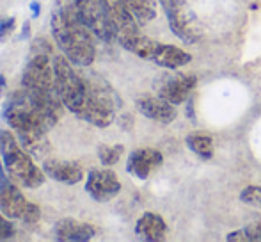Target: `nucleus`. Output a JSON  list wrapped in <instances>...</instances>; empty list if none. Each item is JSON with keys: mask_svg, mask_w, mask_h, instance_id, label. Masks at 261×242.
I'll use <instances>...</instances> for the list:
<instances>
[{"mask_svg": "<svg viewBox=\"0 0 261 242\" xmlns=\"http://www.w3.org/2000/svg\"><path fill=\"white\" fill-rule=\"evenodd\" d=\"M54 71H55V84H57V93L61 96L64 107L69 112L76 114L84 105L87 96V82L84 73H79L73 68V62L62 54V56H52Z\"/></svg>", "mask_w": 261, "mask_h": 242, "instance_id": "obj_5", "label": "nucleus"}, {"mask_svg": "<svg viewBox=\"0 0 261 242\" xmlns=\"http://www.w3.org/2000/svg\"><path fill=\"white\" fill-rule=\"evenodd\" d=\"M52 36L61 52L79 68H87L96 57L94 34L79 20L75 0H57L52 11Z\"/></svg>", "mask_w": 261, "mask_h": 242, "instance_id": "obj_1", "label": "nucleus"}, {"mask_svg": "<svg viewBox=\"0 0 261 242\" xmlns=\"http://www.w3.org/2000/svg\"><path fill=\"white\" fill-rule=\"evenodd\" d=\"M240 200L252 207H261V185L245 187L240 192Z\"/></svg>", "mask_w": 261, "mask_h": 242, "instance_id": "obj_22", "label": "nucleus"}, {"mask_svg": "<svg viewBox=\"0 0 261 242\" xmlns=\"http://www.w3.org/2000/svg\"><path fill=\"white\" fill-rule=\"evenodd\" d=\"M86 192L98 203H105L121 192V182L110 170H91L86 178Z\"/></svg>", "mask_w": 261, "mask_h": 242, "instance_id": "obj_11", "label": "nucleus"}, {"mask_svg": "<svg viewBox=\"0 0 261 242\" xmlns=\"http://www.w3.org/2000/svg\"><path fill=\"white\" fill-rule=\"evenodd\" d=\"M14 237V226L7 215L0 212V240H9Z\"/></svg>", "mask_w": 261, "mask_h": 242, "instance_id": "obj_23", "label": "nucleus"}, {"mask_svg": "<svg viewBox=\"0 0 261 242\" xmlns=\"http://www.w3.org/2000/svg\"><path fill=\"white\" fill-rule=\"evenodd\" d=\"M126 2L139 23H148L156 16L155 0H126Z\"/></svg>", "mask_w": 261, "mask_h": 242, "instance_id": "obj_19", "label": "nucleus"}, {"mask_svg": "<svg viewBox=\"0 0 261 242\" xmlns=\"http://www.w3.org/2000/svg\"><path fill=\"white\" fill-rule=\"evenodd\" d=\"M227 240L233 242H261V221L251 223L245 228L237 230V232H231L227 235Z\"/></svg>", "mask_w": 261, "mask_h": 242, "instance_id": "obj_20", "label": "nucleus"}, {"mask_svg": "<svg viewBox=\"0 0 261 242\" xmlns=\"http://www.w3.org/2000/svg\"><path fill=\"white\" fill-rule=\"evenodd\" d=\"M54 54L32 52L21 73V87L41 94H59L54 71Z\"/></svg>", "mask_w": 261, "mask_h": 242, "instance_id": "obj_8", "label": "nucleus"}, {"mask_svg": "<svg viewBox=\"0 0 261 242\" xmlns=\"http://www.w3.org/2000/svg\"><path fill=\"white\" fill-rule=\"evenodd\" d=\"M43 171L48 178L66 185H75L84 178V167L76 160L48 159L43 162Z\"/></svg>", "mask_w": 261, "mask_h": 242, "instance_id": "obj_15", "label": "nucleus"}, {"mask_svg": "<svg viewBox=\"0 0 261 242\" xmlns=\"http://www.w3.org/2000/svg\"><path fill=\"white\" fill-rule=\"evenodd\" d=\"M31 52H45V54H52V45H50L46 39L39 38L34 39L31 45Z\"/></svg>", "mask_w": 261, "mask_h": 242, "instance_id": "obj_25", "label": "nucleus"}, {"mask_svg": "<svg viewBox=\"0 0 261 242\" xmlns=\"http://www.w3.org/2000/svg\"><path fill=\"white\" fill-rule=\"evenodd\" d=\"M29 34H31V23H29V21H27V23H25L23 25V34H21V38H29Z\"/></svg>", "mask_w": 261, "mask_h": 242, "instance_id": "obj_28", "label": "nucleus"}, {"mask_svg": "<svg viewBox=\"0 0 261 242\" xmlns=\"http://www.w3.org/2000/svg\"><path fill=\"white\" fill-rule=\"evenodd\" d=\"M107 11H109L110 21L116 29L117 41L141 34L139 32V21L135 20L134 13L128 7L126 0H105Z\"/></svg>", "mask_w": 261, "mask_h": 242, "instance_id": "obj_12", "label": "nucleus"}, {"mask_svg": "<svg viewBox=\"0 0 261 242\" xmlns=\"http://www.w3.org/2000/svg\"><path fill=\"white\" fill-rule=\"evenodd\" d=\"M124 152L123 144H100L98 146V159L103 166H114L121 159Z\"/></svg>", "mask_w": 261, "mask_h": 242, "instance_id": "obj_21", "label": "nucleus"}, {"mask_svg": "<svg viewBox=\"0 0 261 242\" xmlns=\"http://www.w3.org/2000/svg\"><path fill=\"white\" fill-rule=\"evenodd\" d=\"M135 235L141 240L148 242L165 240V237H167V225H165L162 215L155 214V212H146V214H142L137 219Z\"/></svg>", "mask_w": 261, "mask_h": 242, "instance_id": "obj_17", "label": "nucleus"}, {"mask_svg": "<svg viewBox=\"0 0 261 242\" xmlns=\"http://www.w3.org/2000/svg\"><path fill=\"white\" fill-rule=\"evenodd\" d=\"M31 9H32V16H39V13H41V7H39L38 2H32L31 4Z\"/></svg>", "mask_w": 261, "mask_h": 242, "instance_id": "obj_26", "label": "nucleus"}, {"mask_svg": "<svg viewBox=\"0 0 261 242\" xmlns=\"http://www.w3.org/2000/svg\"><path fill=\"white\" fill-rule=\"evenodd\" d=\"M98 230L89 223H82L79 219L64 217L54 225V239L61 242H86L94 239Z\"/></svg>", "mask_w": 261, "mask_h": 242, "instance_id": "obj_14", "label": "nucleus"}, {"mask_svg": "<svg viewBox=\"0 0 261 242\" xmlns=\"http://www.w3.org/2000/svg\"><path fill=\"white\" fill-rule=\"evenodd\" d=\"M6 87H7V80H6V77L0 73V96L4 94V91H6Z\"/></svg>", "mask_w": 261, "mask_h": 242, "instance_id": "obj_27", "label": "nucleus"}, {"mask_svg": "<svg viewBox=\"0 0 261 242\" xmlns=\"http://www.w3.org/2000/svg\"><path fill=\"white\" fill-rule=\"evenodd\" d=\"M0 212L9 219H18L29 225L41 219L39 207L21 194L18 183L7 175L2 160H0Z\"/></svg>", "mask_w": 261, "mask_h": 242, "instance_id": "obj_6", "label": "nucleus"}, {"mask_svg": "<svg viewBox=\"0 0 261 242\" xmlns=\"http://www.w3.org/2000/svg\"><path fill=\"white\" fill-rule=\"evenodd\" d=\"M0 157L7 175L25 189H38L46 180L43 167L34 164V157L21 148L16 135L9 130H0Z\"/></svg>", "mask_w": 261, "mask_h": 242, "instance_id": "obj_2", "label": "nucleus"}, {"mask_svg": "<svg viewBox=\"0 0 261 242\" xmlns=\"http://www.w3.org/2000/svg\"><path fill=\"white\" fill-rule=\"evenodd\" d=\"M119 45L124 50L132 52L134 56L146 59L156 66H162L165 69H178L181 66L189 64L192 61V56L185 50L178 49L174 45H167V43H160L156 39L146 38V36H132V38L121 39Z\"/></svg>", "mask_w": 261, "mask_h": 242, "instance_id": "obj_4", "label": "nucleus"}, {"mask_svg": "<svg viewBox=\"0 0 261 242\" xmlns=\"http://www.w3.org/2000/svg\"><path fill=\"white\" fill-rule=\"evenodd\" d=\"M139 112L156 123H171L176 118V105L164 100L162 96H139L135 100Z\"/></svg>", "mask_w": 261, "mask_h": 242, "instance_id": "obj_16", "label": "nucleus"}, {"mask_svg": "<svg viewBox=\"0 0 261 242\" xmlns=\"http://www.w3.org/2000/svg\"><path fill=\"white\" fill-rule=\"evenodd\" d=\"M84 77L87 82V96L75 116L98 128L109 127L116 119V111L119 107L116 91L96 73H84Z\"/></svg>", "mask_w": 261, "mask_h": 242, "instance_id": "obj_3", "label": "nucleus"}, {"mask_svg": "<svg viewBox=\"0 0 261 242\" xmlns=\"http://www.w3.org/2000/svg\"><path fill=\"white\" fill-rule=\"evenodd\" d=\"M187 146L201 159H212L213 157V139L208 134L194 132L187 137Z\"/></svg>", "mask_w": 261, "mask_h": 242, "instance_id": "obj_18", "label": "nucleus"}, {"mask_svg": "<svg viewBox=\"0 0 261 242\" xmlns=\"http://www.w3.org/2000/svg\"><path fill=\"white\" fill-rule=\"evenodd\" d=\"M164 162V155L158 150L153 148H139L135 152L130 153L126 162V171L130 175H134L139 180H146L149 178V175L162 166Z\"/></svg>", "mask_w": 261, "mask_h": 242, "instance_id": "obj_13", "label": "nucleus"}, {"mask_svg": "<svg viewBox=\"0 0 261 242\" xmlns=\"http://www.w3.org/2000/svg\"><path fill=\"white\" fill-rule=\"evenodd\" d=\"M167 16L171 31L187 45H194L203 38V27L187 0H158Z\"/></svg>", "mask_w": 261, "mask_h": 242, "instance_id": "obj_7", "label": "nucleus"}, {"mask_svg": "<svg viewBox=\"0 0 261 242\" xmlns=\"http://www.w3.org/2000/svg\"><path fill=\"white\" fill-rule=\"evenodd\" d=\"M196 86L197 79L194 75H162L155 82L158 96L171 102L172 105H179L189 100Z\"/></svg>", "mask_w": 261, "mask_h": 242, "instance_id": "obj_10", "label": "nucleus"}, {"mask_svg": "<svg viewBox=\"0 0 261 242\" xmlns=\"http://www.w3.org/2000/svg\"><path fill=\"white\" fill-rule=\"evenodd\" d=\"M14 27H16V20H14V18L0 20V41H6L7 36L13 34Z\"/></svg>", "mask_w": 261, "mask_h": 242, "instance_id": "obj_24", "label": "nucleus"}, {"mask_svg": "<svg viewBox=\"0 0 261 242\" xmlns=\"http://www.w3.org/2000/svg\"><path fill=\"white\" fill-rule=\"evenodd\" d=\"M75 11L79 20L93 32L96 39L105 43L117 41L116 29L110 21L105 0H75Z\"/></svg>", "mask_w": 261, "mask_h": 242, "instance_id": "obj_9", "label": "nucleus"}]
</instances>
